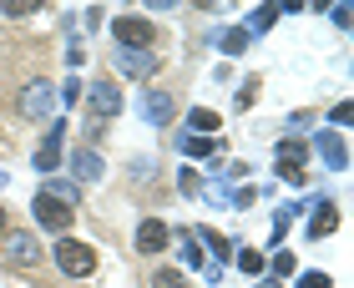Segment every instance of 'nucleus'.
<instances>
[{
  "label": "nucleus",
  "instance_id": "obj_5",
  "mask_svg": "<svg viewBox=\"0 0 354 288\" xmlns=\"http://www.w3.org/2000/svg\"><path fill=\"white\" fill-rule=\"evenodd\" d=\"M279 172L288 182L304 177V142H283V147H279Z\"/></svg>",
  "mask_w": 354,
  "mask_h": 288
},
{
  "label": "nucleus",
  "instance_id": "obj_1",
  "mask_svg": "<svg viewBox=\"0 0 354 288\" xmlns=\"http://www.w3.org/2000/svg\"><path fill=\"white\" fill-rule=\"evenodd\" d=\"M56 263H61V273L86 278L91 268H96V253H91L86 243H76V238H61V243H56Z\"/></svg>",
  "mask_w": 354,
  "mask_h": 288
},
{
  "label": "nucleus",
  "instance_id": "obj_9",
  "mask_svg": "<svg viewBox=\"0 0 354 288\" xmlns=\"http://www.w3.org/2000/svg\"><path fill=\"white\" fill-rule=\"evenodd\" d=\"M56 152H61V132H46V147L36 157V167H56Z\"/></svg>",
  "mask_w": 354,
  "mask_h": 288
},
{
  "label": "nucleus",
  "instance_id": "obj_2",
  "mask_svg": "<svg viewBox=\"0 0 354 288\" xmlns=\"http://www.w3.org/2000/svg\"><path fill=\"white\" fill-rule=\"evenodd\" d=\"M111 36L127 41V46H152L157 41V26L152 21H137V15H122V21L111 26Z\"/></svg>",
  "mask_w": 354,
  "mask_h": 288
},
{
  "label": "nucleus",
  "instance_id": "obj_12",
  "mask_svg": "<svg viewBox=\"0 0 354 288\" xmlns=\"http://www.w3.org/2000/svg\"><path fill=\"white\" fill-rule=\"evenodd\" d=\"M157 288H183V273L177 268H157Z\"/></svg>",
  "mask_w": 354,
  "mask_h": 288
},
{
  "label": "nucleus",
  "instance_id": "obj_7",
  "mask_svg": "<svg viewBox=\"0 0 354 288\" xmlns=\"http://www.w3.org/2000/svg\"><path fill=\"white\" fill-rule=\"evenodd\" d=\"M91 106H96V117H111V111L122 106V91H111V86H91Z\"/></svg>",
  "mask_w": 354,
  "mask_h": 288
},
{
  "label": "nucleus",
  "instance_id": "obj_15",
  "mask_svg": "<svg viewBox=\"0 0 354 288\" xmlns=\"http://www.w3.org/2000/svg\"><path fill=\"white\" fill-rule=\"evenodd\" d=\"M0 233H6V207H0Z\"/></svg>",
  "mask_w": 354,
  "mask_h": 288
},
{
  "label": "nucleus",
  "instance_id": "obj_14",
  "mask_svg": "<svg viewBox=\"0 0 354 288\" xmlns=\"http://www.w3.org/2000/svg\"><path fill=\"white\" fill-rule=\"evenodd\" d=\"M299 288H329V278H324V273H304V283H299Z\"/></svg>",
  "mask_w": 354,
  "mask_h": 288
},
{
  "label": "nucleus",
  "instance_id": "obj_8",
  "mask_svg": "<svg viewBox=\"0 0 354 288\" xmlns=\"http://www.w3.org/2000/svg\"><path fill=\"white\" fill-rule=\"evenodd\" d=\"M334 222H339V218H334V207H319L314 222H309V233H314V238H324V233H334Z\"/></svg>",
  "mask_w": 354,
  "mask_h": 288
},
{
  "label": "nucleus",
  "instance_id": "obj_11",
  "mask_svg": "<svg viewBox=\"0 0 354 288\" xmlns=\"http://www.w3.org/2000/svg\"><path fill=\"white\" fill-rule=\"evenodd\" d=\"M0 10H6V15H30V10H41V6H36V0H6Z\"/></svg>",
  "mask_w": 354,
  "mask_h": 288
},
{
  "label": "nucleus",
  "instance_id": "obj_10",
  "mask_svg": "<svg viewBox=\"0 0 354 288\" xmlns=\"http://www.w3.org/2000/svg\"><path fill=\"white\" fill-rule=\"evenodd\" d=\"M192 132H218V111H192Z\"/></svg>",
  "mask_w": 354,
  "mask_h": 288
},
{
  "label": "nucleus",
  "instance_id": "obj_13",
  "mask_svg": "<svg viewBox=\"0 0 354 288\" xmlns=\"http://www.w3.org/2000/svg\"><path fill=\"white\" fill-rule=\"evenodd\" d=\"M26 111H46V86H36V91L26 96Z\"/></svg>",
  "mask_w": 354,
  "mask_h": 288
},
{
  "label": "nucleus",
  "instance_id": "obj_3",
  "mask_svg": "<svg viewBox=\"0 0 354 288\" xmlns=\"http://www.w3.org/2000/svg\"><path fill=\"white\" fill-rule=\"evenodd\" d=\"M36 222H46V228H66V222H71V207L66 202H61V198H51V192H41V198H36Z\"/></svg>",
  "mask_w": 354,
  "mask_h": 288
},
{
  "label": "nucleus",
  "instance_id": "obj_6",
  "mask_svg": "<svg viewBox=\"0 0 354 288\" xmlns=\"http://www.w3.org/2000/svg\"><path fill=\"white\" fill-rule=\"evenodd\" d=\"M6 253H10V263H36L41 258V248H36V238H30V233H10L6 238Z\"/></svg>",
  "mask_w": 354,
  "mask_h": 288
},
{
  "label": "nucleus",
  "instance_id": "obj_4",
  "mask_svg": "<svg viewBox=\"0 0 354 288\" xmlns=\"http://www.w3.org/2000/svg\"><path fill=\"white\" fill-rule=\"evenodd\" d=\"M162 248H167V228H162L157 218H147V222L137 228V253H162Z\"/></svg>",
  "mask_w": 354,
  "mask_h": 288
}]
</instances>
